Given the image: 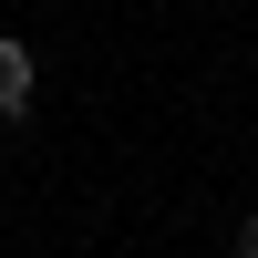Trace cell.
Segmentation results:
<instances>
[{"label": "cell", "mask_w": 258, "mask_h": 258, "mask_svg": "<svg viewBox=\"0 0 258 258\" xmlns=\"http://www.w3.org/2000/svg\"><path fill=\"white\" fill-rule=\"evenodd\" d=\"M238 258H258V217H238Z\"/></svg>", "instance_id": "cell-2"}, {"label": "cell", "mask_w": 258, "mask_h": 258, "mask_svg": "<svg viewBox=\"0 0 258 258\" xmlns=\"http://www.w3.org/2000/svg\"><path fill=\"white\" fill-rule=\"evenodd\" d=\"M31 93H41L31 41H21V31H0V124H21V114H31Z\"/></svg>", "instance_id": "cell-1"}]
</instances>
